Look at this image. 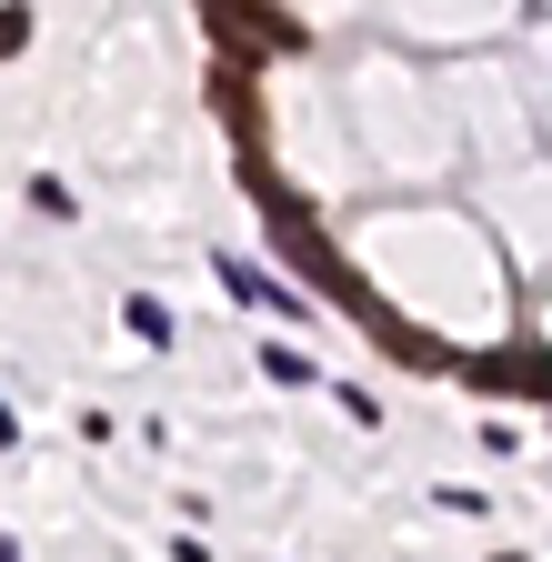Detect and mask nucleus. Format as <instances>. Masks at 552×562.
Segmentation results:
<instances>
[{
	"label": "nucleus",
	"instance_id": "obj_1",
	"mask_svg": "<svg viewBox=\"0 0 552 562\" xmlns=\"http://www.w3.org/2000/svg\"><path fill=\"white\" fill-rule=\"evenodd\" d=\"M232 292L261 302V312H282V322H302V292H282V281H261V271H241V261H232Z\"/></svg>",
	"mask_w": 552,
	"mask_h": 562
}]
</instances>
